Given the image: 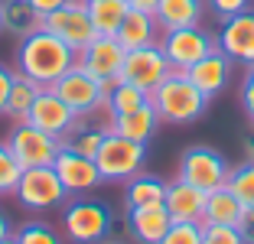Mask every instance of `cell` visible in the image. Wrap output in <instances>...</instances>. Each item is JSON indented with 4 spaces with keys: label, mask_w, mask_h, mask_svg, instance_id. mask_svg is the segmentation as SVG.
I'll return each mask as SVG.
<instances>
[{
    "label": "cell",
    "mask_w": 254,
    "mask_h": 244,
    "mask_svg": "<svg viewBox=\"0 0 254 244\" xmlns=\"http://www.w3.org/2000/svg\"><path fill=\"white\" fill-rule=\"evenodd\" d=\"M143 163H147V143L127 140V137H118L111 130L95 153V166L105 183H127L130 176L143 170Z\"/></svg>",
    "instance_id": "cell-3"
},
{
    "label": "cell",
    "mask_w": 254,
    "mask_h": 244,
    "mask_svg": "<svg viewBox=\"0 0 254 244\" xmlns=\"http://www.w3.org/2000/svg\"><path fill=\"white\" fill-rule=\"evenodd\" d=\"M13 75H16V72H10V68L0 62V114L7 111V98H10V85H13Z\"/></svg>",
    "instance_id": "cell-36"
},
{
    "label": "cell",
    "mask_w": 254,
    "mask_h": 244,
    "mask_svg": "<svg viewBox=\"0 0 254 244\" xmlns=\"http://www.w3.org/2000/svg\"><path fill=\"white\" fill-rule=\"evenodd\" d=\"M205 195H209L205 189L176 179L173 185H166L163 205H166L173 222H202L205 218Z\"/></svg>",
    "instance_id": "cell-17"
},
{
    "label": "cell",
    "mask_w": 254,
    "mask_h": 244,
    "mask_svg": "<svg viewBox=\"0 0 254 244\" xmlns=\"http://www.w3.org/2000/svg\"><path fill=\"white\" fill-rule=\"evenodd\" d=\"M202 244H245V238L232 225H205L202 222Z\"/></svg>",
    "instance_id": "cell-33"
},
{
    "label": "cell",
    "mask_w": 254,
    "mask_h": 244,
    "mask_svg": "<svg viewBox=\"0 0 254 244\" xmlns=\"http://www.w3.org/2000/svg\"><path fill=\"white\" fill-rule=\"evenodd\" d=\"M238 231H241V238H245V244H254V212H245Z\"/></svg>",
    "instance_id": "cell-37"
},
{
    "label": "cell",
    "mask_w": 254,
    "mask_h": 244,
    "mask_svg": "<svg viewBox=\"0 0 254 244\" xmlns=\"http://www.w3.org/2000/svg\"><path fill=\"white\" fill-rule=\"evenodd\" d=\"M105 137H108V127H95V124H88V118H78L72 124V130L62 137V143L72 147L75 153L91 156V160H95V153H98V147H101Z\"/></svg>",
    "instance_id": "cell-28"
},
{
    "label": "cell",
    "mask_w": 254,
    "mask_h": 244,
    "mask_svg": "<svg viewBox=\"0 0 254 244\" xmlns=\"http://www.w3.org/2000/svg\"><path fill=\"white\" fill-rule=\"evenodd\" d=\"M157 3H160V0H127V7H130V10H147V13H153Z\"/></svg>",
    "instance_id": "cell-39"
},
{
    "label": "cell",
    "mask_w": 254,
    "mask_h": 244,
    "mask_svg": "<svg viewBox=\"0 0 254 244\" xmlns=\"http://www.w3.org/2000/svg\"><path fill=\"white\" fill-rule=\"evenodd\" d=\"M39 88L43 85H36L33 78H26V75H20L16 72L13 75V85H10V98H7V118L13 121H26L30 118V108H33V101H36V95H39Z\"/></svg>",
    "instance_id": "cell-27"
},
{
    "label": "cell",
    "mask_w": 254,
    "mask_h": 244,
    "mask_svg": "<svg viewBox=\"0 0 254 244\" xmlns=\"http://www.w3.org/2000/svg\"><path fill=\"white\" fill-rule=\"evenodd\" d=\"M26 121H30L33 127H39V130L53 133V137H59V140H62V137L72 130V124L78 118H75L72 108L56 95L53 85H43L39 95H36V101H33V108H30V118H26Z\"/></svg>",
    "instance_id": "cell-14"
},
{
    "label": "cell",
    "mask_w": 254,
    "mask_h": 244,
    "mask_svg": "<svg viewBox=\"0 0 254 244\" xmlns=\"http://www.w3.org/2000/svg\"><path fill=\"white\" fill-rule=\"evenodd\" d=\"M56 95L72 108L75 118H91L95 111H101V98H105V88H101V81L95 75H88L78 62L62 75L59 81L53 85Z\"/></svg>",
    "instance_id": "cell-10"
},
{
    "label": "cell",
    "mask_w": 254,
    "mask_h": 244,
    "mask_svg": "<svg viewBox=\"0 0 254 244\" xmlns=\"http://www.w3.org/2000/svg\"><path fill=\"white\" fill-rule=\"evenodd\" d=\"M160 49L170 59V65L176 72L192 68L199 59H205L215 49V36L202 26H183V30H166L160 33Z\"/></svg>",
    "instance_id": "cell-9"
},
{
    "label": "cell",
    "mask_w": 254,
    "mask_h": 244,
    "mask_svg": "<svg viewBox=\"0 0 254 244\" xmlns=\"http://www.w3.org/2000/svg\"><path fill=\"white\" fill-rule=\"evenodd\" d=\"M124 56H127V49L118 43V36H95L82 52H78L75 62H78L88 75H95V78L101 81V88L108 91L121 75Z\"/></svg>",
    "instance_id": "cell-12"
},
{
    "label": "cell",
    "mask_w": 254,
    "mask_h": 244,
    "mask_svg": "<svg viewBox=\"0 0 254 244\" xmlns=\"http://www.w3.org/2000/svg\"><path fill=\"white\" fill-rule=\"evenodd\" d=\"M170 72H173L170 59L163 56L160 43H153V46H143V49L127 52L118 81H130V85H137V88H143V91H153Z\"/></svg>",
    "instance_id": "cell-11"
},
{
    "label": "cell",
    "mask_w": 254,
    "mask_h": 244,
    "mask_svg": "<svg viewBox=\"0 0 254 244\" xmlns=\"http://www.w3.org/2000/svg\"><path fill=\"white\" fill-rule=\"evenodd\" d=\"M241 108H245V114L254 121V65H248V75H245V81H241Z\"/></svg>",
    "instance_id": "cell-35"
},
{
    "label": "cell",
    "mask_w": 254,
    "mask_h": 244,
    "mask_svg": "<svg viewBox=\"0 0 254 244\" xmlns=\"http://www.w3.org/2000/svg\"><path fill=\"white\" fill-rule=\"evenodd\" d=\"M16 202L23 208H33V212H46V208H59L68 202V189L62 185V179L56 176L53 166H33V170H23L20 185H16Z\"/></svg>",
    "instance_id": "cell-6"
},
{
    "label": "cell",
    "mask_w": 254,
    "mask_h": 244,
    "mask_svg": "<svg viewBox=\"0 0 254 244\" xmlns=\"http://www.w3.org/2000/svg\"><path fill=\"white\" fill-rule=\"evenodd\" d=\"M170 225H173V218H170V212H166L163 202L137 205V208L127 212V228H130V235H134L140 244H160L163 235L170 231Z\"/></svg>",
    "instance_id": "cell-18"
},
{
    "label": "cell",
    "mask_w": 254,
    "mask_h": 244,
    "mask_svg": "<svg viewBox=\"0 0 254 244\" xmlns=\"http://www.w3.org/2000/svg\"><path fill=\"white\" fill-rule=\"evenodd\" d=\"M62 225H65V238L75 244H98L111 235L114 215L105 202L98 199H75L62 212Z\"/></svg>",
    "instance_id": "cell-4"
},
{
    "label": "cell",
    "mask_w": 254,
    "mask_h": 244,
    "mask_svg": "<svg viewBox=\"0 0 254 244\" xmlns=\"http://www.w3.org/2000/svg\"><path fill=\"white\" fill-rule=\"evenodd\" d=\"M85 3H88V0H85Z\"/></svg>",
    "instance_id": "cell-45"
},
{
    "label": "cell",
    "mask_w": 254,
    "mask_h": 244,
    "mask_svg": "<svg viewBox=\"0 0 254 244\" xmlns=\"http://www.w3.org/2000/svg\"><path fill=\"white\" fill-rule=\"evenodd\" d=\"M186 75L192 78V85L205 98H215L218 91H225V85H228V78H232V59L215 46L205 59H199L192 68H186Z\"/></svg>",
    "instance_id": "cell-16"
},
{
    "label": "cell",
    "mask_w": 254,
    "mask_h": 244,
    "mask_svg": "<svg viewBox=\"0 0 254 244\" xmlns=\"http://www.w3.org/2000/svg\"><path fill=\"white\" fill-rule=\"evenodd\" d=\"M157 108L153 104H143L137 111H127V114H118V118L108 121V130L118 133V137H127V140H137V143H150V137L157 133Z\"/></svg>",
    "instance_id": "cell-19"
},
{
    "label": "cell",
    "mask_w": 254,
    "mask_h": 244,
    "mask_svg": "<svg viewBox=\"0 0 254 244\" xmlns=\"http://www.w3.org/2000/svg\"><path fill=\"white\" fill-rule=\"evenodd\" d=\"M166 195V183L160 176H153V173H137V176L127 179V189H124V205L127 212L137 205H153V202H163Z\"/></svg>",
    "instance_id": "cell-24"
},
{
    "label": "cell",
    "mask_w": 254,
    "mask_h": 244,
    "mask_svg": "<svg viewBox=\"0 0 254 244\" xmlns=\"http://www.w3.org/2000/svg\"><path fill=\"white\" fill-rule=\"evenodd\" d=\"M245 212L248 208L232 195V189L222 185V189H212V192L205 195V218H202V222L205 225H232V228H238L241 218H245Z\"/></svg>",
    "instance_id": "cell-23"
},
{
    "label": "cell",
    "mask_w": 254,
    "mask_h": 244,
    "mask_svg": "<svg viewBox=\"0 0 254 244\" xmlns=\"http://www.w3.org/2000/svg\"><path fill=\"white\" fill-rule=\"evenodd\" d=\"M127 0H88V16L98 36H114L127 16Z\"/></svg>",
    "instance_id": "cell-26"
},
{
    "label": "cell",
    "mask_w": 254,
    "mask_h": 244,
    "mask_svg": "<svg viewBox=\"0 0 254 244\" xmlns=\"http://www.w3.org/2000/svg\"><path fill=\"white\" fill-rule=\"evenodd\" d=\"M147 101H150V91L137 88V85H130V81H114L111 88L105 91V98H101V108L108 111V118H118V114L143 108Z\"/></svg>",
    "instance_id": "cell-25"
},
{
    "label": "cell",
    "mask_w": 254,
    "mask_h": 244,
    "mask_svg": "<svg viewBox=\"0 0 254 244\" xmlns=\"http://www.w3.org/2000/svg\"><path fill=\"white\" fill-rule=\"evenodd\" d=\"M228 173H232V166H228V160H225L215 147L195 143V147H189L186 153L180 156V176L176 179L212 192V189H222V185L228 183Z\"/></svg>",
    "instance_id": "cell-5"
},
{
    "label": "cell",
    "mask_w": 254,
    "mask_h": 244,
    "mask_svg": "<svg viewBox=\"0 0 254 244\" xmlns=\"http://www.w3.org/2000/svg\"><path fill=\"white\" fill-rule=\"evenodd\" d=\"M16 241L20 244H62L59 231L53 228V225H46V222H26L20 231H13Z\"/></svg>",
    "instance_id": "cell-31"
},
{
    "label": "cell",
    "mask_w": 254,
    "mask_h": 244,
    "mask_svg": "<svg viewBox=\"0 0 254 244\" xmlns=\"http://www.w3.org/2000/svg\"><path fill=\"white\" fill-rule=\"evenodd\" d=\"M105 244H121V241H105Z\"/></svg>",
    "instance_id": "cell-43"
},
{
    "label": "cell",
    "mask_w": 254,
    "mask_h": 244,
    "mask_svg": "<svg viewBox=\"0 0 254 244\" xmlns=\"http://www.w3.org/2000/svg\"><path fill=\"white\" fill-rule=\"evenodd\" d=\"M39 30H49L53 36H59L62 43H65L68 49H75V52H82L85 46L98 36L95 26H91L88 3H85V0H68V3H62L59 10L46 13L43 23H39Z\"/></svg>",
    "instance_id": "cell-8"
},
{
    "label": "cell",
    "mask_w": 254,
    "mask_h": 244,
    "mask_svg": "<svg viewBox=\"0 0 254 244\" xmlns=\"http://www.w3.org/2000/svg\"><path fill=\"white\" fill-rule=\"evenodd\" d=\"M0 33H3V26H0Z\"/></svg>",
    "instance_id": "cell-44"
},
{
    "label": "cell",
    "mask_w": 254,
    "mask_h": 244,
    "mask_svg": "<svg viewBox=\"0 0 254 244\" xmlns=\"http://www.w3.org/2000/svg\"><path fill=\"white\" fill-rule=\"evenodd\" d=\"M225 185L232 189V195L248 208V212H254V163H241V166H235V170L228 173V183H225Z\"/></svg>",
    "instance_id": "cell-29"
},
{
    "label": "cell",
    "mask_w": 254,
    "mask_h": 244,
    "mask_svg": "<svg viewBox=\"0 0 254 244\" xmlns=\"http://www.w3.org/2000/svg\"><path fill=\"white\" fill-rule=\"evenodd\" d=\"M153 16H157L160 33L183 30V26H202L205 0H160L157 10H153Z\"/></svg>",
    "instance_id": "cell-20"
},
{
    "label": "cell",
    "mask_w": 254,
    "mask_h": 244,
    "mask_svg": "<svg viewBox=\"0 0 254 244\" xmlns=\"http://www.w3.org/2000/svg\"><path fill=\"white\" fill-rule=\"evenodd\" d=\"M245 156L248 163H254V133H248V140H245Z\"/></svg>",
    "instance_id": "cell-41"
},
{
    "label": "cell",
    "mask_w": 254,
    "mask_h": 244,
    "mask_svg": "<svg viewBox=\"0 0 254 244\" xmlns=\"http://www.w3.org/2000/svg\"><path fill=\"white\" fill-rule=\"evenodd\" d=\"M53 170H56V176L62 179V185L68 189V195H85L88 189H95V185L101 183V173H98L95 160L75 153V150L65 147V143H62L59 153H56Z\"/></svg>",
    "instance_id": "cell-15"
},
{
    "label": "cell",
    "mask_w": 254,
    "mask_h": 244,
    "mask_svg": "<svg viewBox=\"0 0 254 244\" xmlns=\"http://www.w3.org/2000/svg\"><path fill=\"white\" fill-rule=\"evenodd\" d=\"M20 176H23V166L13 160L7 143L0 140V195H13L16 185H20Z\"/></svg>",
    "instance_id": "cell-30"
},
{
    "label": "cell",
    "mask_w": 254,
    "mask_h": 244,
    "mask_svg": "<svg viewBox=\"0 0 254 244\" xmlns=\"http://www.w3.org/2000/svg\"><path fill=\"white\" fill-rule=\"evenodd\" d=\"M43 13L33 7L30 0H0V26L3 33H13V36H30L39 30Z\"/></svg>",
    "instance_id": "cell-22"
},
{
    "label": "cell",
    "mask_w": 254,
    "mask_h": 244,
    "mask_svg": "<svg viewBox=\"0 0 254 244\" xmlns=\"http://www.w3.org/2000/svg\"><path fill=\"white\" fill-rule=\"evenodd\" d=\"M150 104L157 108L160 121L180 127V124L199 121L202 114H205V108H209V98L195 88L186 72H176V68H173L157 88L150 91Z\"/></svg>",
    "instance_id": "cell-2"
},
{
    "label": "cell",
    "mask_w": 254,
    "mask_h": 244,
    "mask_svg": "<svg viewBox=\"0 0 254 244\" xmlns=\"http://www.w3.org/2000/svg\"><path fill=\"white\" fill-rule=\"evenodd\" d=\"M7 147L23 170H33V166H53L62 140L53 137V133L39 130V127H33L30 121H16L7 137Z\"/></svg>",
    "instance_id": "cell-7"
},
{
    "label": "cell",
    "mask_w": 254,
    "mask_h": 244,
    "mask_svg": "<svg viewBox=\"0 0 254 244\" xmlns=\"http://www.w3.org/2000/svg\"><path fill=\"white\" fill-rule=\"evenodd\" d=\"M160 244H202V222H173Z\"/></svg>",
    "instance_id": "cell-32"
},
{
    "label": "cell",
    "mask_w": 254,
    "mask_h": 244,
    "mask_svg": "<svg viewBox=\"0 0 254 244\" xmlns=\"http://www.w3.org/2000/svg\"><path fill=\"white\" fill-rule=\"evenodd\" d=\"M75 59H78V52L68 49L59 36H53L49 30H36V33L20 39L16 72L33 78L36 85H56L75 65Z\"/></svg>",
    "instance_id": "cell-1"
},
{
    "label": "cell",
    "mask_w": 254,
    "mask_h": 244,
    "mask_svg": "<svg viewBox=\"0 0 254 244\" xmlns=\"http://www.w3.org/2000/svg\"><path fill=\"white\" fill-rule=\"evenodd\" d=\"M205 3H209V10L218 16V20H228V16L248 10V3H251V0H205Z\"/></svg>",
    "instance_id": "cell-34"
},
{
    "label": "cell",
    "mask_w": 254,
    "mask_h": 244,
    "mask_svg": "<svg viewBox=\"0 0 254 244\" xmlns=\"http://www.w3.org/2000/svg\"><path fill=\"white\" fill-rule=\"evenodd\" d=\"M215 46L232 62L254 65V10H241V13L222 20L218 36H215Z\"/></svg>",
    "instance_id": "cell-13"
},
{
    "label": "cell",
    "mask_w": 254,
    "mask_h": 244,
    "mask_svg": "<svg viewBox=\"0 0 254 244\" xmlns=\"http://www.w3.org/2000/svg\"><path fill=\"white\" fill-rule=\"evenodd\" d=\"M10 235H13V225H10L7 212H0V241H3V238H10Z\"/></svg>",
    "instance_id": "cell-40"
},
{
    "label": "cell",
    "mask_w": 254,
    "mask_h": 244,
    "mask_svg": "<svg viewBox=\"0 0 254 244\" xmlns=\"http://www.w3.org/2000/svg\"><path fill=\"white\" fill-rule=\"evenodd\" d=\"M30 3H33V7H36L43 16H46V13H53V10H59L62 3H68V0H30Z\"/></svg>",
    "instance_id": "cell-38"
},
{
    "label": "cell",
    "mask_w": 254,
    "mask_h": 244,
    "mask_svg": "<svg viewBox=\"0 0 254 244\" xmlns=\"http://www.w3.org/2000/svg\"><path fill=\"white\" fill-rule=\"evenodd\" d=\"M0 244H20V241H16V235H10V238H3Z\"/></svg>",
    "instance_id": "cell-42"
},
{
    "label": "cell",
    "mask_w": 254,
    "mask_h": 244,
    "mask_svg": "<svg viewBox=\"0 0 254 244\" xmlns=\"http://www.w3.org/2000/svg\"><path fill=\"white\" fill-rule=\"evenodd\" d=\"M118 43L124 46L127 52L130 49H143V46H153L160 43V26H157V16L147 13V10H127L121 30L114 33Z\"/></svg>",
    "instance_id": "cell-21"
}]
</instances>
